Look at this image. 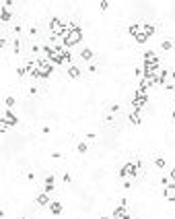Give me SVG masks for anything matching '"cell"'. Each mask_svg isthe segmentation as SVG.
<instances>
[{"label":"cell","mask_w":175,"mask_h":219,"mask_svg":"<svg viewBox=\"0 0 175 219\" xmlns=\"http://www.w3.org/2000/svg\"><path fill=\"white\" fill-rule=\"evenodd\" d=\"M0 122H2V124H6V126H15L17 122H19V118L12 114V110L4 108V112H2V120H0Z\"/></svg>","instance_id":"4"},{"label":"cell","mask_w":175,"mask_h":219,"mask_svg":"<svg viewBox=\"0 0 175 219\" xmlns=\"http://www.w3.org/2000/svg\"><path fill=\"white\" fill-rule=\"evenodd\" d=\"M134 97H148V91H146V89H140V87H138V89H136V93H134Z\"/></svg>","instance_id":"20"},{"label":"cell","mask_w":175,"mask_h":219,"mask_svg":"<svg viewBox=\"0 0 175 219\" xmlns=\"http://www.w3.org/2000/svg\"><path fill=\"white\" fill-rule=\"evenodd\" d=\"M76 151H78V153H87V143H85V141H80V143H78Z\"/></svg>","instance_id":"24"},{"label":"cell","mask_w":175,"mask_h":219,"mask_svg":"<svg viewBox=\"0 0 175 219\" xmlns=\"http://www.w3.org/2000/svg\"><path fill=\"white\" fill-rule=\"evenodd\" d=\"M169 180H171V182L175 180V169H171V172H169Z\"/></svg>","instance_id":"32"},{"label":"cell","mask_w":175,"mask_h":219,"mask_svg":"<svg viewBox=\"0 0 175 219\" xmlns=\"http://www.w3.org/2000/svg\"><path fill=\"white\" fill-rule=\"evenodd\" d=\"M62 180H64L66 184H68V182H72V178H70V174H64V176H62Z\"/></svg>","instance_id":"29"},{"label":"cell","mask_w":175,"mask_h":219,"mask_svg":"<svg viewBox=\"0 0 175 219\" xmlns=\"http://www.w3.org/2000/svg\"><path fill=\"white\" fill-rule=\"evenodd\" d=\"M4 104H6V108H12V105H15V97H12V95H8V97H6V99H4Z\"/></svg>","instance_id":"23"},{"label":"cell","mask_w":175,"mask_h":219,"mask_svg":"<svg viewBox=\"0 0 175 219\" xmlns=\"http://www.w3.org/2000/svg\"><path fill=\"white\" fill-rule=\"evenodd\" d=\"M29 95H37V87H29Z\"/></svg>","instance_id":"31"},{"label":"cell","mask_w":175,"mask_h":219,"mask_svg":"<svg viewBox=\"0 0 175 219\" xmlns=\"http://www.w3.org/2000/svg\"><path fill=\"white\" fill-rule=\"evenodd\" d=\"M142 60H144L146 64H157V66H161V62H159V56H157L152 50L144 52V58H142Z\"/></svg>","instance_id":"5"},{"label":"cell","mask_w":175,"mask_h":219,"mask_svg":"<svg viewBox=\"0 0 175 219\" xmlns=\"http://www.w3.org/2000/svg\"><path fill=\"white\" fill-rule=\"evenodd\" d=\"M48 209H50L52 215H60V213H62V203H58V200H52Z\"/></svg>","instance_id":"11"},{"label":"cell","mask_w":175,"mask_h":219,"mask_svg":"<svg viewBox=\"0 0 175 219\" xmlns=\"http://www.w3.org/2000/svg\"><path fill=\"white\" fill-rule=\"evenodd\" d=\"M50 31H52V35H54V37H62V40H66V37H68V31H66L64 23H62L58 17H54V19L50 21Z\"/></svg>","instance_id":"1"},{"label":"cell","mask_w":175,"mask_h":219,"mask_svg":"<svg viewBox=\"0 0 175 219\" xmlns=\"http://www.w3.org/2000/svg\"><path fill=\"white\" fill-rule=\"evenodd\" d=\"M171 79H173V81H175V68H173V72H171Z\"/></svg>","instance_id":"33"},{"label":"cell","mask_w":175,"mask_h":219,"mask_svg":"<svg viewBox=\"0 0 175 219\" xmlns=\"http://www.w3.org/2000/svg\"><path fill=\"white\" fill-rule=\"evenodd\" d=\"M155 165H157L159 169H165V168H167V161L163 159L161 155H157V157H155Z\"/></svg>","instance_id":"16"},{"label":"cell","mask_w":175,"mask_h":219,"mask_svg":"<svg viewBox=\"0 0 175 219\" xmlns=\"http://www.w3.org/2000/svg\"><path fill=\"white\" fill-rule=\"evenodd\" d=\"M111 217H113V219H126V217H128V209L118 205V207L113 209V215H111Z\"/></svg>","instance_id":"9"},{"label":"cell","mask_w":175,"mask_h":219,"mask_svg":"<svg viewBox=\"0 0 175 219\" xmlns=\"http://www.w3.org/2000/svg\"><path fill=\"white\" fill-rule=\"evenodd\" d=\"M17 75H19L21 79H23V77H25V75H29V70H27L25 66H19V68H17Z\"/></svg>","instance_id":"21"},{"label":"cell","mask_w":175,"mask_h":219,"mask_svg":"<svg viewBox=\"0 0 175 219\" xmlns=\"http://www.w3.org/2000/svg\"><path fill=\"white\" fill-rule=\"evenodd\" d=\"M155 31H157V27L152 25V23H142V33H146L148 37H152V35H155Z\"/></svg>","instance_id":"14"},{"label":"cell","mask_w":175,"mask_h":219,"mask_svg":"<svg viewBox=\"0 0 175 219\" xmlns=\"http://www.w3.org/2000/svg\"><path fill=\"white\" fill-rule=\"evenodd\" d=\"M12 52H15V54H19V52H21V40L12 41Z\"/></svg>","instance_id":"22"},{"label":"cell","mask_w":175,"mask_h":219,"mask_svg":"<svg viewBox=\"0 0 175 219\" xmlns=\"http://www.w3.org/2000/svg\"><path fill=\"white\" fill-rule=\"evenodd\" d=\"M150 37L146 33H140V35H136V44H146V41H148Z\"/></svg>","instance_id":"19"},{"label":"cell","mask_w":175,"mask_h":219,"mask_svg":"<svg viewBox=\"0 0 175 219\" xmlns=\"http://www.w3.org/2000/svg\"><path fill=\"white\" fill-rule=\"evenodd\" d=\"M169 93H171V95H173V97H175V87H173V91H169Z\"/></svg>","instance_id":"34"},{"label":"cell","mask_w":175,"mask_h":219,"mask_svg":"<svg viewBox=\"0 0 175 219\" xmlns=\"http://www.w3.org/2000/svg\"><path fill=\"white\" fill-rule=\"evenodd\" d=\"M173 44H175V41H171V40H163L161 50H173Z\"/></svg>","instance_id":"18"},{"label":"cell","mask_w":175,"mask_h":219,"mask_svg":"<svg viewBox=\"0 0 175 219\" xmlns=\"http://www.w3.org/2000/svg\"><path fill=\"white\" fill-rule=\"evenodd\" d=\"M80 58L85 60V62H91V60H93V50H91V48H82V50H80Z\"/></svg>","instance_id":"15"},{"label":"cell","mask_w":175,"mask_h":219,"mask_svg":"<svg viewBox=\"0 0 175 219\" xmlns=\"http://www.w3.org/2000/svg\"><path fill=\"white\" fill-rule=\"evenodd\" d=\"M80 75H82V70H80L78 66H74V64L68 66V77L70 79H80Z\"/></svg>","instance_id":"13"},{"label":"cell","mask_w":175,"mask_h":219,"mask_svg":"<svg viewBox=\"0 0 175 219\" xmlns=\"http://www.w3.org/2000/svg\"><path fill=\"white\" fill-rule=\"evenodd\" d=\"M146 104H148V97H134V99H132V108L138 110V112L144 108Z\"/></svg>","instance_id":"8"},{"label":"cell","mask_w":175,"mask_h":219,"mask_svg":"<svg viewBox=\"0 0 175 219\" xmlns=\"http://www.w3.org/2000/svg\"><path fill=\"white\" fill-rule=\"evenodd\" d=\"M21 219H27V217H21Z\"/></svg>","instance_id":"35"},{"label":"cell","mask_w":175,"mask_h":219,"mask_svg":"<svg viewBox=\"0 0 175 219\" xmlns=\"http://www.w3.org/2000/svg\"><path fill=\"white\" fill-rule=\"evenodd\" d=\"M54 182H56L54 174H48V176H45V184H54Z\"/></svg>","instance_id":"26"},{"label":"cell","mask_w":175,"mask_h":219,"mask_svg":"<svg viewBox=\"0 0 175 219\" xmlns=\"http://www.w3.org/2000/svg\"><path fill=\"white\" fill-rule=\"evenodd\" d=\"M161 184H163V188H165V186H169L171 182H169V178H167V176H161Z\"/></svg>","instance_id":"27"},{"label":"cell","mask_w":175,"mask_h":219,"mask_svg":"<svg viewBox=\"0 0 175 219\" xmlns=\"http://www.w3.org/2000/svg\"><path fill=\"white\" fill-rule=\"evenodd\" d=\"M99 6H101V10H107V8H109V2H107V0H101Z\"/></svg>","instance_id":"28"},{"label":"cell","mask_w":175,"mask_h":219,"mask_svg":"<svg viewBox=\"0 0 175 219\" xmlns=\"http://www.w3.org/2000/svg\"><path fill=\"white\" fill-rule=\"evenodd\" d=\"M163 196H165L167 200H175V182H171L169 186L163 188Z\"/></svg>","instance_id":"7"},{"label":"cell","mask_w":175,"mask_h":219,"mask_svg":"<svg viewBox=\"0 0 175 219\" xmlns=\"http://www.w3.org/2000/svg\"><path fill=\"white\" fill-rule=\"evenodd\" d=\"M82 41V29H74V31H70L68 33V37H66V41H64V48H72V45H76V44H80Z\"/></svg>","instance_id":"2"},{"label":"cell","mask_w":175,"mask_h":219,"mask_svg":"<svg viewBox=\"0 0 175 219\" xmlns=\"http://www.w3.org/2000/svg\"><path fill=\"white\" fill-rule=\"evenodd\" d=\"M27 180H31V182L35 180V174H33V172H27Z\"/></svg>","instance_id":"30"},{"label":"cell","mask_w":175,"mask_h":219,"mask_svg":"<svg viewBox=\"0 0 175 219\" xmlns=\"http://www.w3.org/2000/svg\"><path fill=\"white\" fill-rule=\"evenodd\" d=\"M52 199H50V194H45V192H39L37 194V199H35V205H39V207H50Z\"/></svg>","instance_id":"6"},{"label":"cell","mask_w":175,"mask_h":219,"mask_svg":"<svg viewBox=\"0 0 175 219\" xmlns=\"http://www.w3.org/2000/svg\"><path fill=\"white\" fill-rule=\"evenodd\" d=\"M41 192L52 194V192H54V184H43V190H41Z\"/></svg>","instance_id":"25"},{"label":"cell","mask_w":175,"mask_h":219,"mask_svg":"<svg viewBox=\"0 0 175 219\" xmlns=\"http://www.w3.org/2000/svg\"><path fill=\"white\" fill-rule=\"evenodd\" d=\"M128 118H130V122L134 126H140L142 124V118H140V114H138V110H132L130 112V116H128Z\"/></svg>","instance_id":"10"},{"label":"cell","mask_w":175,"mask_h":219,"mask_svg":"<svg viewBox=\"0 0 175 219\" xmlns=\"http://www.w3.org/2000/svg\"><path fill=\"white\" fill-rule=\"evenodd\" d=\"M128 33L134 35V37H136V35H140V33H142V23H132V25L128 27Z\"/></svg>","instance_id":"12"},{"label":"cell","mask_w":175,"mask_h":219,"mask_svg":"<svg viewBox=\"0 0 175 219\" xmlns=\"http://www.w3.org/2000/svg\"><path fill=\"white\" fill-rule=\"evenodd\" d=\"M126 176H130V178H136V176H138V165H136L134 161H128V163L122 165V169H120V180H124Z\"/></svg>","instance_id":"3"},{"label":"cell","mask_w":175,"mask_h":219,"mask_svg":"<svg viewBox=\"0 0 175 219\" xmlns=\"http://www.w3.org/2000/svg\"><path fill=\"white\" fill-rule=\"evenodd\" d=\"M0 19H2V23H8V21H10V10L2 6V13H0Z\"/></svg>","instance_id":"17"}]
</instances>
